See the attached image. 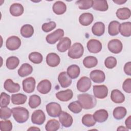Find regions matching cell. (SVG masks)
Returning <instances> with one entry per match:
<instances>
[{"mask_svg":"<svg viewBox=\"0 0 131 131\" xmlns=\"http://www.w3.org/2000/svg\"><path fill=\"white\" fill-rule=\"evenodd\" d=\"M82 124L87 127H91L96 124V121L91 114H85L82 118Z\"/></svg>","mask_w":131,"mask_h":131,"instance_id":"cell-39","label":"cell"},{"mask_svg":"<svg viewBox=\"0 0 131 131\" xmlns=\"http://www.w3.org/2000/svg\"><path fill=\"white\" fill-rule=\"evenodd\" d=\"M126 128L130 129L131 128V116H129L125 120V122Z\"/></svg>","mask_w":131,"mask_h":131,"instance_id":"cell-51","label":"cell"},{"mask_svg":"<svg viewBox=\"0 0 131 131\" xmlns=\"http://www.w3.org/2000/svg\"><path fill=\"white\" fill-rule=\"evenodd\" d=\"M120 24L117 21L113 20L111 21L108 25V34L111 36H115L118 34L120 30Z\"/></svg>","mask_w":131,"mask_h":131,"instance_id":"cell-29","label":"cell"},{"mask_svg":"<svg viewBox=\"0 0 131 131\" xmlns=\"http://www.w3.org/2000/svg\"><path fill=\"white\" fill-rule=\"evenodd\" d=\"M58 80L61 86L63 88L68 87L72 83L71 78L66 72H62L60 73L58 77Z\"/></svg>","mask_w":131,"mask_h":131,"instance_id":"cell-17","label":"cell"},{"mask_svg":"<svg viewBox=\"0 0 131 131\" xmlns=\"http://www.w3.org/2000/svg\"><path fill=\"white\" fill-rule=\"evenodd\" d=\"M12 110L7 106L1 107L0 109V117L1 119L6 120L11 116Z\"/></svg>","mask_w":131,"mask_h":131,"instance_id":"cell-44","label":"cell"},{"mask_svg":"<svg viewBox=\"0 0 131 131\" xmlns=\"http://www.w3.org/2000/svg\"><path fill=\"white\" fill-rule=\"evenodd\" d=\"M68 108L72 112L78 114L82 111V107L78 101H75L71 102L68 105Z\"/></svg>","mask_w":131,"mask_h":131,"instance_id":"cell-42","label":"cell"},{"mask_svg":"<svg viewBox=\"0 0 131 131\" xmlns=\"http://www.w3.org/2000/svg\"><path fill=\"white\" fill-rule=\"evenodd\" d=\"M105 31V25L102 22H96L92 28V31L93 34L97 36L102 35Z\"/></svg>","mask_w":131,"mask_h":131,"instance_id":"cell-26","label":"cell"},{"mask_svg":"<svg viewBox=\"0 0 131 131\" xmlns=\"http://www.w3.org/2000/svg\"><path fill=\"white\" fill-rule=\"evenodd\" d=\"M4 88L5 90L11 93L17 92L20 90L19 84L14 83L11 79H8L5 81Z\"/></svg>","mask_w":131,"mask_h":131,"instance_id":"cell-15","label":"cell"},{"mask_svg":"<svg viewBox=\"0 0 131 131\" xmlns=\"http://www.w3.org/2000/svg\"><path fill=\"white\" fill-rule=\"evenodd\" d=\"M10 97L6 93L2 92L1 94V107L7 106L10 103Z\"/></svg>","mask_w":131,"mask_h":131,"instance_id":"cell-46","label":"cell"},{"mask_svg":"<svg viewBox=\"0 0 131 131\" xmlns=\"http://www.w3.org/2000/svg\"><path fill=\"white\" fill-rule=\"evenodd\" d=\"M128 130V128H125L123 126H120L117 128V130Z\"/></svg>","mask_w":131,"mask_h":131,"instance_id":"cell-53","label":"cell"},{"mask_svg":"<svg viewBox=\"0 0 131 131\" xmlns=\"http://www.w3.org/2000/svg\"><path fill=\"white\" fill-rule=\"evenodd\" d=\"M21 45V40L20 38L16 36H12L9 37L6 40V48L11 51H14L18 49Z\"/></svg>","mask_w":131,"mask_h":131,"instance_id":"cell-7","label":"cell"},{"mask_svg":"<svg viewBox=\"0 0 131 131\" xmlns=\"http://www.w3.org/2000/svg\"><path fill=\"white\" fill-rule=\"evenodd\" d=\"M113 2L118 5H121L126 2V1H123V0H113Z\"/></svg>","mask_w":131,"mask_h":131,"instance_id":"cell-52","label":"cell"},{"mask_svg":"<svg viewBox=\"0 0 131 131\" xmlns=\"http://www.w3.org/2000/svg\"><path fill=\"white\" fill-rule=\"evenodd\" d=\"M12 129V124L10 120L0 121V129L1 131H10Z\"/></svg>","mask_w":131,"mask_h":131,"instance_id":"cell-47","label":"cell"},{"mask_svg":"<svg viewBox=\"0 0 131 131\" xmlns=\"http://www.w3.org/2000/svg\"><path fill=\"white\" fill-rule=\"evenodd\" d=\"M124 71L126 74L131 75V62L129 61L126 63L124 66Z\"/></svg>","mask_w":131,"mask_h":131,"instance_id":"cell-50","label":"cell"},{"mask_svg":"<svg viewBox=\"0 0 131 131\" xmlns=\"http://www.w3.org/2000/svg\"><path fill=\"white\" fill-rule=\"evenodd\" d=\"M40 130V129L37 128V127H36L35 126H33V127H31L30 128H28V130Z\"/></svg>","mask_w":131,"mask_h":131,"instance_id":"cell-54","label":"cell"},{"mask_svg":"<svg viewBox=\"0 0 131 131\" xmlns=\"http://www.w3.org/2000/svg\"><path fill=\"white\" fill-rule=\"evenodd\" d=\"M60 124L57 120L51 119L48 121L45 126L46 130L47 131H55L59 129Z\"/></svg>","mask_w":131,"mask_h":131,"instance_id":"cell-38","label":"cell"},{"mask_svg":"<svg viewBox=\"0 0 131 131\" xmlns=\"http://www.w3.org/2000/svg\"><path fill=\"white\" fill-rule=\"evenodd\" d=\"M77 98L82 108L85 110L94 107L97 103V100L95 97L88 93L79 94L78 95Z\"/></svg>","mask_w":131,"mask_h":131,"instance_id":"cell-1","label":"cell"},{"mask_svg":"<svg viewBox=\"0 0 131 131\" xmlns=\"http://www.w3.org/2000/svg\"><path fill=\"white\" fill-rule=\"evenodd\" d=\"M35 80L32 77L26 78L23 81V88L24 92L27 93H32L35 88Z\"/></svg>","mask_w":131,"mask_h":131,"instance_id":"cell-12","label":"cell"},{"mask_svg":"<svg viewBox=\"0 0 131 131\" xmlns=\"http://www.w3.org/2000/svg\"><path fill=\"white\" fill-rule=\"evenodd\" d=\"M123 90L127 93H131V79L127 78L124 81L122 85Z\"/></svg>","mask_w":131,"mask_h":131,"instance_id":"cell-49","label":"cell"},{"mask_svg":"<svg viewBox=\"0 0 131 131\" xmlns=\"http://www.w3.org/2000/svg\"><path fill=\"white\" fill-rule=\"evenodd\" d=\"M71 40L67 37H62L57 45V49L60 52H64L71 47Z\"/></svg>","mask_w":131,"mask_h":131,"instance_id":"cell-20","label":"cell"},{"mask_svg":"<svg viewBox=\"0 0 131 131\" xmlns=\"http://www.w3.org/2000/svg\"><path fill=\"white\" fill-rule=\"evenodd\" d=\"M105 66L108 69H113L116 67L117 64V60L113 56H109L107 57L104 61Z\"/></svg>","mask_w":131,"mask_h":131,"instance_id":"cell-45","label":"cell"},{"mask_svg":"<svg viewBox=\"0 0 131 131\" xmlns=\"http://www.w3.org/2000/svg\"><path fill=\"white\" fill-rule=\"evenodd\" d=\"M46 111L48 115L52 117H58L62 112L60 105L54 102H51L46 105Z\"/></svg>","mask_w":131,"mask_h":131,"instance_id":"cell-4","label":"cell"},{"mask_svg":"<svg viewBox=\"0 0 131 131\" xmlns=\"http://www.w3.org/2000/svg\"><path fill=\"white\" fill-rule=\"evenodd\" d=\"M88 51L92 53H98L102 49V44L100 41L95 39H92L87 43Z\"/></svg>","mask_w":131,"mask_h":131,"instance_id":"cell-10","label":"cell"},{"mask_svg":"<svg viewBox=\"0 0 131 131\" xmlns=\"http://www.w3.org/2000/svg\"><path fill=\"white\" fill-rule=\"evenodd\" d=\"M92 7L93 9L97 11H105L107 10L108 8V6L106 1L95 0L93 1V4Z\"/></svg>","mask_w":131,"mask_h":131,"instance_id":"cell-24","label":"cell"},{"mask_svg":"<svg viewBox=\"0 0 131 131\" xmlns=\"http://www.w3.org/2000/svg\"><path fill=\"white\" fill-rule=\"evenodd\" d=\"M19 63V60L16 56H10L6 60V67L9 70L15 69Z\"/></svg>","mask_w":131,"mask_h":131,"instance_id":"cell-37","label":"cell"},{"mask_svg":"<svg viewBox=\"0 0 131 131\" xmlns=\"http://www.w3.org/2000/svg\"><path fill=\"white\" fill-rule=\"evenodd\" d=\"M131 12L129 9L128 8H121L117 10L116 16L121 20H125L129 18L130 16Z\"/></svg>","mask_w":131,"mask_h":131,"instance_id":"cell-31","label":"cell"},{"mask_svg":"<svg viewBox=\"0 0 131 131\" xmlns=\"http://www.w3.org/2000/svg\"><path fill=\"white\" fill-rule=\"evenodd\" d=\"M56 27V24L54 21H50L49 23H44L42 25V30L45 32H49L54 29H55Z\"/></svg>","mask_w":131,"mask_h":131,"instance_id":"cell-48","label":"cell"},{"mask_svg":"<svg viewBox=\"0 0 131 131\" xmlns=\"http://www.w3.org/2000/svg\"><path fill=\"white\" fill-rule=\"evenodd\" d=\"M34 33V28L29 24H26L22 26L20 29L21 35L25 38L31 37Z\"/></svg>","mask_w":131,"mask_h":131,"instance_id":"cell-34","label":"cell"},{"mask_svg":"<svg viewBox=\"0 0 131 131\" xmlns=\"http://www.w3.org/2000/svg\"><path fill=\"white\" fill-rule=\"evenodd\" d=\"M119 32L122 36L129 37L131 35V23L128 21L120 24Z\"/></svg>","mask_w":131,"mask_h":131,"instance_id":"cell-30","label":"cell"},{"mask_svg":"<svg viewBox=\"0 0 131 131\" xmlns=\"http://www.w3.org/2000/svg\"><path fill=\"white\" fill-rule=\"evenodd\" d=\"M13 118L15 120L19 123L27 121L29 117V113L27 109L23 107H16L12 109Z\"/></svg>","mask_w":131,"mask_h":131,"instance_id":"cell-2","label":"cell"},{"mask_svg":"<svg viewBox=\"0 0 131 131\" xmlns=\"http://www.w3.org/2000/svg\"><path fill=\"white\" fill-rule=\"evenodd\" d=\"M29 59L30 61L35 64L40 63L43 59L42 55L37 52L31 53L29 55Z\"/></svg>","mask_w":131,"mask_h":131,"instance_id":"cell-41","label":"cell"},{"mask_svg":"<svg viewBox=\"0 0 131 131\" xmlns=\"http://www.w3.org/2000/svg\"><path fill=\"white\" fill-rule=\"evenodd\" d=\"M127 111L126 108L123 106H118L116 107L113 111V116L117 120H121L123 119L126 115Z\"/></svg>","mask_w":131,"mask_h":131,"instance_id":"cell-35","label":"cell"},{"mask_svg":"<svg viewBox=\"0 0 131 131\" xmlns=\"http://www.w3.org/2000/svg\"><path fill=\"white\" fill-rule=\"evenodd\" d=\"M64 35V31L61 29H58L53 32L48 34L46 38V41L50 44H54L60 40Z\"/></svg>","mask_w":131,"mask_h":131,"instance_id":"cell-5","label":"cell"},{"mask_svg":"<svg viewBox=\"0 0 131 131\" xmlns=\"http://www.w3.org/2000/svg\"><path fill=\"white\" fill-rule=\"evenodd\" d=\"M83 52L84 49L82 44L75 42L69 48L68 54L72 59H78L83 55Z\"/></svg>","mask_w":131,"mask_h":131,"instance_id":"cell-3","label":"cell"},{"mask_svg":"<svg viewBox=\"0 0 131 131\" xmlns=\"http://www.w3.org/2000/svg\"><path fill=\"white\" fill-rule=\"evenodd\" d=\"M78 6L80 9L86 10L92 7L93 4V1L92 0H81L78 1L76 2Z\"/></svg>","mask_w":131,"mask_h":131,"instance_id":"cell-43","label":"cell"},{"mask_svg":"<svg viewBox=\"0 0 131 131\" xmlns=\"http://www.w3.org/2000/svg\"><path fill=\"white\" fill-rule=\"evenodd\" d=\"M98 63L97 59L93 56H89L84 58L83 64L86 68H92L95 67Z\"/></svg>","mask_w":131,"mask_h":131,"instance_id":"cell-36","label":"cell"},{"mask_svg":"<svg viewBox=\"0 0 131 131\" xmlns=\"http://www.w3.org/2000/svg\"><path fill=\"white\" fill-rule=\"evenodd\" d=\"M90 79L95 83L103 82L105 79L104 73L101 70H95L92 71L90 74Z\"/></svg>","mask_w":131,"mask_h":131,"instance_id":"cell-13","label":"cell"},{"mask_svg":"<svg viewBox=\"0 0 131 131\" xmlns=\"http://www.w3.org/2000/svg\"><path fill=\"white\" fill-rule=\"evenodd\" d=\"M80 72L79 67L76 64H72L67 69V74L72 79H76L77 78Z\"/></svg>","mask_w":131,"mask_h":131,"instance_id":"cell-32","label":"cell"},{"mask_svg":"<svg viewBox=\"0 0 131 131\" xmlns=\"http://www.w3.org/2000/svg\"><path fill=\"white\" fill-rule=\"evenodd\" d=\"M41 98L37 95H31L29 98V105L31 108H35L41 104Z\"/></svg>","mask_w":131,"mask_h":131,"instance_id":"cell-40","label":"cell"},{"mask_svg":"<svg viewBox=\"0 0 131 131\" xmlns=\"http://www.w3.org/2000/svg\"><path fill=\"white\" fill-rule=\"evenodd\" d=\"M60 59L59 56L55 53H51L46 57V62L48 66L51 67H57L60 63Z\"/></svg>","mask_w":131,"mask_h":131,"instance_id":"cell-18","label":"cell"},{"mask_svg":"<svg viewBox=\"0 0 131 131\" xmlns=\"http://www.w3.org/2000/svg\"><path fill=\"white\" fill-rule=\"evenodd\" d=\"M33 71L32 67L29 63H25L23 64L18 70V74L19 76L24 77L32 73Z\"/></svg>","mask_w":131,"mask_h":131,"instance_id":"cell-28","label":"cell"},{"mask_svg":"<svg viewBox=\"0 0 131 131\" xmlns=\"http://www.w3.org/2000/svg\"><path fill=\"white\" fill-rule=\"evenodd\" d=\"M58 117L59 121L63 126L65 127H69L72 125L73 121V118L68 113L61 112Z\"/></svg>","mask_w":131,"mask_h":131,"instance_id":"cell-14","label":"cell"},{"mask_svg":"<svg viewBox=\"0 0 131 131\" xmlns=\"http://www.w3.org/2000/svg\"><path fill=\"white\" fill-rule=\"evenodd\" d=\"M52 9L53 12L55 14L61 15L66 12L67 10V6L63 2L57 1L54 4Z\"/></svg>","mask_w":131,"mask_h":131,"instance_id":"cell-27","label":"cell"},{"mask_svg":"<svg viewBox=\"0 0 131 131\" xmlns=\"http://www.w3.org/2000/svg\"><path fill=\"white\" fill-rule=\"evenodd\" d=\"M24 9L22 5L19 3H14L10 7V14L13 16H19L24 13Z\"/></svg>","mask_w":131,"mask_h":131,"instance_id":"cell-25","label":"cell"},{"mask_svg":"<svg viewBox=\"0 0 131 131\" xmlns=\"http://www.w3.org/2000/svg\"><path fill=\"white\" fill-rule=\"evenodd\" d=\"M93 93L95 97L99 99H104L107 96L108 89L105 85H94Z\"/></svg>","mask_w":131,"mask_h":131,"instance_id":"cell-9","label":"cell"},{"mask_svg":"<svg viewBox=\"0 0 131 131\" xmlns=\"http://www.w3.org/2000/svg\"><path fill=\"white\" fill-rule=\"evenodd\" d=\"M93 116L96 121L102 123L107 119L108 114V112L105 110L100 109L96 111Z\"/></svg>","mask_w":131,"mask_h":131,"instance_id":"cell-21","label":"cell"},{"mask_svg":"<svg viewBox=\"0 0 131 131\" xmlns=\"http://www.w3.org/2000/svg\"><path fill=\"white\" fill-rule=\"evenodd\" d=\"M73 96V93L70 89L61 91L56 93V98L61 101H68L71 100Z\"/></svg>","mask_w":131,"mask_h":131,"instance_id":"cell-19","label":"cell"},{"mask_svg":"<svg viewBox=\"0 0 131 131\" xmlns=\"http://www.w3.org/2000/svg\"><path fill=\"white\" fill-rule=\"evenodd\" d=\"M94 17L92 14L90 13H84L80 15L79 18V21L81 25L84 26L90 25L93 21Z\"/></svg>","mask_w":131,"mask_h":131,"instance_id":"cell-23","label":"cell"},{"mask_svg":"<svg viewBox=\"0 0 131 131\" xmlns=\"http://www.w3.org/2000/svg\"><path fill=\"white\" fill-rule=\"evenodd\" d=\"M27 99L26 95L18 93L16 94H13L11 96V101L12 103L16 105H20L24 104Z\"/></svg>","mask_w":131,"mask_h":131,"instance_id":"cell-33","label":"cell"},{"mask_svg":"<svg viewBox=\"0 0 131 131\" xmlns=\"http://www.w3.org/2000/svg\"><path fill=\"white\" fill-rule=\"evenodd\" d=\"M111 100L116 103H121L125 100V96L118 90H113L111 94Z\"/></svg>","mask_w":131,"mask_h":131,"instance_id":"cell-22","label":"cell"},{"mask_svg":"<svg viewBox=\"0 0 131 131\" xmlns=\"http://www.w3.org/2000/svg\"><path fill=\"white\" fill-rule=\"evenodd\" d=\"M92 82L90 78L83 76L77 81V88L79 92H85L91 88Z\"/></svg>","mask_w":131,"mask_h":131,"instance_id":"cell-6","label":"cell"},{"mask_svg":"<svg viewBox=\"0 0 131 131\" xmlns=\"http://www.w3.org/2000/svg\"><path fill=\"white\" fill-rule=\"evenodd\" d=\"M46 120V116L44 112L41 110L35 111L31 116V121L33 123L41 125Z\"/></svg>","mask_w":131,"mask_h":131,"instance_id":"cell-11","label":"cell"},{"mask_svg":"<svg viewBox=\"0 0 131 131\" xmlns=\"http://www.w3.org/2000/svg\"><path fill=\"white\" fill-rule=\"evenodd\" d=\"M107 47L111 52L114 54H118L122 51L123 45L120 40L113 39L108 42Z\"/></svg>","mask_w":131,"mask_h":131,"instance_id":"cell-8","label":"cell"},{"mask_svg":"<svg viewBox=\"0 0 131 131\" xmlns=\"http://www.w3.org/2000/svg\"><path fill=\"white\" fill-rule=\"evenodd\" d=\"M51 83L48 79H44L39 82L37 86L38 91L42 94L48 93L51 89Z\"/></svg>","mask_w":131,"mask_h":131,"instance_id":"cell-16","label":"cell"}]
</instances>
